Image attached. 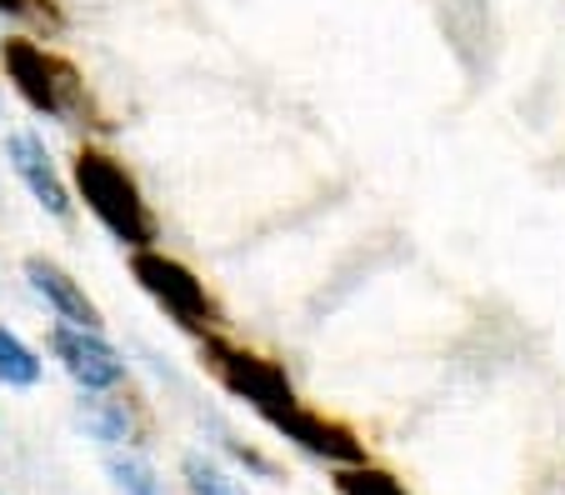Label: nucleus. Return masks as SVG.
Instances as JSON below:
<instances>
[{"instance_id": "f257e3e1", "label": "nucleus", "mask_w": 565, "mask_h": 495, "mask_svg": "<svg viewBox=\"0 0 565 495\" xmlns=\"http://www.w3.org/2000/svg\"><path fill=\"white\" fill-rule=\"evenodd\" d=\"M0 71H6L11 90L21 96V106L55 120V126H86V130L116 126L106 116V106L96 100V90H90L86 71L71 55L41 45L35 35H6L0 41Z\"/></svg>"}, {"instance_id": "f03ea898", "label": "nucleus", "mask_w": 565, "mask_h": 495, "mask_svg": "<svg viewBox=\"0 0 565 495\" xmlns=\"http://www.w3.org/2000/svg\"><path fill=\"white\" fill-rule=\"evenodd\" d=\"M71 191H75V201L100 220V230H106L116 246H126V250H156L160 246L156 205L146 201L136 171H130L110 146L86 140V146L71 155Z\"/></svg>"}, {"instance_id": "7ed1b4c3", "label": "nucleus", "mask_w": 565, "mask_h": 495, "mask_svg": "<svg viewBox=\"0 0 565 495\" xmlns=\"http://www.w3.org/2000/svg\"><path fill=\"white\" fill-rule=\"evenodd\" d=\"M130 280H136L140 291L171 315L191 341H205V335L225 331V311H221V301L211 295V286H205L185 260L166 256L160 246L156 250H130Z\"/></svg>"}, {"instance_id": "20e7f679", "label": "nucleus", "mask_w": 565, "mask_h": 495, "mask_svg": "<svg viewBox=\"0 0 565 495\" xmlns=\"http://www.w3.org/2000/svg\"><path fill=\"white\" fill-rule=\"evenodd\" d=\"M195 356H201V366L211 370L235 400H246L266 426L280 416V410H290L300 400L296 386H290V376L276 366V361L260 356V351H250V345H235L225 331L195 341Z\"/></svg>"}, {"instance_id": "39448f33", "label": "nucleus", "mask_w": 565, "mask_h": 495, "mask_svg": "<svg viewBox=\"0 0 565 495\" xmlns=\"http://www.w3.org/2000/svg\"><path fill=\"white\" fill-rule=\"evenodd\" d=\"M51 356L61 361V370L86 390V396H106V390H120L130 380V366L116 345L106 341V331H86V325H51Z\"/></svg>"}, {"instance_id": "423d86ee", "label": "nucleus", "mask_w": 565, "mask_h": 495, "mask_svg": "<svg viewBox=\"0 0 565 495\" xmlns=\"http://www.w3.org/2000/svg\"><path fill=\"white\" fill-rule=\"evenodd\" d=\"M270 431L280 435V441L300 445L306 455H316V461L326 465H361L365 461V441L345 426V420L326 416V410H310L306 400H296L290 410H280L276 420H270Z\"/></svg>"}, {"instance_id": "0eeeda50", "label": "nucleus", "mask_w": 565, "mask_h": 495, "mask_svg": "<svg viewBox=\"0 0 565 495\" xmlns=\"http://www.w3.org/2000/svg\"><path fill=\"white\" fill-rule=\"evenodd\" d=\"M6 161H11V171L21 175V185L31 191V201L41 205L45 216L61 220V226H71L75 220V191L61 175V165L51 161V151H45V140L35 136V130H11V136H6Z\"/></svg>"}, {"instance_id": "6e6552de", "label": "nucleus", "mask_w": 565, "mask_h": 495, "mask_svg": "<svg viewBox=\"0 0 565 495\" xmlns=\"http://www.w3.org/2000/svg\"><path fill=\"white\" fill-rule=\"evenodd\" d=\"M25 286L35 291V301H45V311L65 325H86V331H106V311L90 301V291L55 256H25Z\"/></svg>"}, {"instance_id": "1a4fd4ad", "label": "nucleus", "mask_w": 565, "mask_h": 495, "mask_svg": "<svg viewBox=\"0 0 565 495\" xmlns=\"http://www.w3.org/2000/svg\"><path fill=\"white\" fill-rule=\"evenodd\" d=\"M86 431L106 445H156V410L140 390H130V380L120 390H106L100 400H86Z\"/></svg>"}, {"instance_id": "9d476101", "label": "nucleus", "mask_w": 565, "mask_h": 495, "mask_svg": "<svg viewBox=\"0 0 565 495\" xmlns=\"http://www.w3.org/2000/svg\"><path fill=\"white\" fill-rule=\"evenodd\" d=\"M41 376H45V361L35 356L11 325H0V386L31 390V386H41Z\"/></svg>"}, {"instance_id": "9b49d317", "label": "nucleus", "mask_w": 565, "mask_h": 495, "mask_svg": "<svg viewBox=\"0 0 565 495\" xmlns=\"http://www.w3.org/2000/svg\"><path fill=\"white\" fill-rule=\"evenodd\" d=\"M181 481H185V491L191 495H246V485L235 481L225 465H215L211 455H201V451L181 455Z\"/></svg>"}, {"instance_id": "f8f14e48", "label": "nucleus", "mask_w": 565, "mask_h": 495, "mask_svg": "<svg viewBox=\"0 0 565 495\" xmlns=\"http://www.w3.org/2000/svg\"><path fill=\"white\" fill-rule=\"evenodd\" d=\"M335 495H406V485L391 471L361 461V465H335Z\"/></svg>"}, {"instance_id": "ddd939ff", "label": "nucleus", "mask_w": 565, "mask_h": 495, "mask_svg": "<svg viewBox=\"0 0 565 495\" xmlns=\"http://www.w3.org/2000/svg\"><path fill=\"white\" fill-rule=\"evenodd\" d=\"M106 471H110V481H116L120 495H160L156 471H150L146 461H136V455H110Z\"/></svg>"}, {"instance_id": "4468645a", "label": "nucleus", "mask_w": 565, "mask_h": 495, "mask_svg": "<svg viewBox=\"0 0 565 495\" xmlns=\"http://www.w3.org/2000/svg\"><path fill=\"white\" fill-rule=\"evenodd\" d=\"M15 21H31L45 35H55L65 31V0H15Z\"/></svg>"}, {"instance_id": "2eb2a0df", "label": "nucleus", "mask_w": 565, "mask_h": 495, "mask_svg": "<svg viewBox=\"0 0 565 495\" xmlns=\"http://www.w3.org/2000/svg\"><path fill=\"white\" fill-rule=\"evenodd\" d=\"M225 451H231V455H235V461L246 465V471L266 475V481H270V475H276V461H270V455H260V451H256V445H241V441H231V435H225Z\"/></svg>"}, {"instance_id": "dca6fc26", "label": "nucleus", "mask_w": 565, "mask_h": 495, "mask_svg": "<svg viewBox=\"0 0 565 495\" xmlns=\"http://www.w3.org/2000/svg\"><path fill=\"white\" fill-rule=\"evenodd\" d=\"M0 11H6V15H15V0H0Z\"/></svg>"}]
</instances>
